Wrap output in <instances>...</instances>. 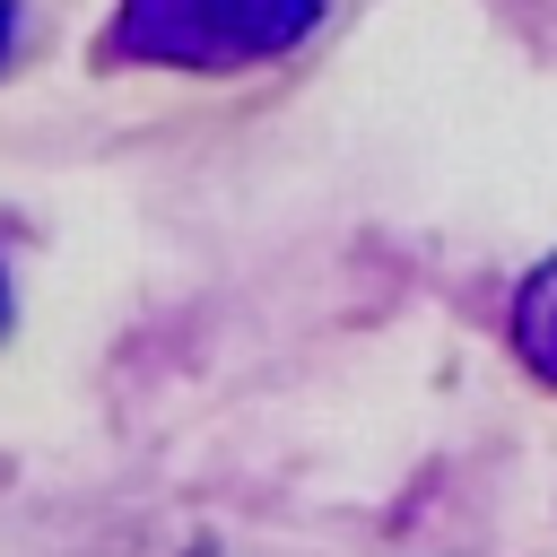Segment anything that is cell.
<instances>
[{
    "mask_svg": "<svg viewBox=\"0 0 557 557\" xmlns=\"http://www.w3.org/2000/svg\"><path fill=\"white\" fill-rule=\"evenodd\" d=\"M513 348H522V366H531V374H548V383H557V261L522 287V305H513Z\"/></svg>",
    "mask_w": 557,
    "mask_h": 557,
    "instance_id": "7a4b0ae2",
    "label": "cell"
},
{
    "mask_svg": "<svg viewBox=\"0 0 557 557\" xmlns=\"http://www.w3.org/2000/svg\"><path fill=\"white\" fill-rule=\"evenodd\" d=\"M322 0H122L113 26L96 35V61H139V70H252L278 61L313 35Z\"/></svg>",
    "mask_w": 557,
    "mask_h": 557,
    "instance_id": "6da1fadb",
    "label": "cell"
},
{
    "mask_svg": "<svg viewBox=\"0 0 557 557\" xmlns=\"http://www.w3.org/2000/svg\"><path fill=\"white\" fill-rule=\"evenodd\" d=\"M9 35H17V0H0V70H9Z\"/></svg>",
    "mask_w": 557,
    "mask_h": 557,
    "instance_id": "3957f363",
    "label": "cell"
},
{
    "mask_svg": "<svg viewBox=\"0 0 557 557\" xmlns=\"http://www.w3.org/2000/svg\"><path fill=\"white\" fill-rule=\"evenodd\" d=\"M0 331H9V278H0Z\"/></svg>",
    "mask_w": 557,
    "mask_h": 557,
    "instance_id": "277c9868",
    "label": "cell"
}]
</instances>
